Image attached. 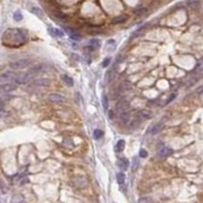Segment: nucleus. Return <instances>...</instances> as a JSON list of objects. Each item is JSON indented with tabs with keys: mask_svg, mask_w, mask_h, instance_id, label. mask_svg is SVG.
Masks as SVG:
<instances>
[{
	"mask_svg": "<svg viewBox=\"0 0 203 203\" xmlns=\"http://www.w3.org/2000/svg\"><path fill=\"white\" fill-rule=\"evenodd\" d=\"M119 119H120V121L123 123V124H128V123L130 122V114L129 112H124V113H121L119 114Z\"/></svg>",
	"mask_w": 203,
	"mask_h": 203,
	"instance_id": "14",
	"label": "nucleus"
},
{
	"mask_svg": "<svg viewBox=\"0 0 203 203\" xmlns=\"http://www.w3.org/2000/svg\"><path fill=\"white\" fill-rule=\"evenodd\" d=\"M66 31L68 32V35H69V37L72 40H74V41H79V40H80V36H79L76 32H74L73 30H71V28H66Z\"/></svg>",
	"mask_w": 203,
	"mask_h": 203,
	"instance_id": "17",
	"label": "nucleus"
},
{
	"mask_svg": "<svg viewBox=\"0 0 203 203\" xmlns=\"http://www.w3.org/2000/svg\"><path fill=\"white\" fill-rule=\"evenodd\" d=\"M175 98H176V94H172V96H171V97H170V99H169V100H168V102H167V103H168V104H169V103H170V102H171V101H173V100H174V99H175Z\"/></svg>",
	"mask_w": 203,
	"mask_h": 203,
	"instance_id": "36",
	"label": "nucleus"
},
{
	"mask_svg": "<svg viewBox=\"0 0 203 203\" xmlns=\"http://www.w3.org/2000/svg\"><path fill=\"white\" fill-rule=\"evenodd\" d=\"M128 109H129V102L126 99H121L116 106V111L118 115L121 113H124V112H127Z\"/></svg>",
	"mask_w": 203,
	"mask_h": 203,
	"instance_id": "4",
	"label": "nucleus"
},
{
	"mask_svg": "<svg viewBox=\"0 0 203 203\" xmlns=\"http://www.w3.org/2000/svg\"><path fill=\"white\" fill-rule=\"evenodd\" d=\"M140 122H141V120L138 117H136L134 120H132V121H130V124H129V128H131V129H134V128H136V127H138V125L140 124Z\"/></svg>",
	"mask_w": 203,
	"mask_h": 203,
	"instance_id": "22",
	"label": "nucleus"
},
{
	"mask_svg": "<svg viewBox=\"0 0 203 203\" xmlns=\"http://www.w3.org/2000/svg\"><path fill=\"white\" fill-rule=\"evenodd\" d=\"M32 12L33 13H35V14L37 15V16H39V17H42L43 16V11H42L41 9H40V8H38V7H34L32 9Z\"/></svg>",
	"mask_w": 203,
	"mask_h": 203,
	"instance_id": "31",
	"label": "nucleus"
},
{
	"mask_svg": "<svg viewBox=\"0 0 203 203\" xmlns=\"http://www.w3.org/2000/svg\"><path fill=\"white\" fill-rule=\"evenodd\" d=\"M117 72L114 69H111L107 72V75H106V79H107V82H112L115 78H116Z\"/></svg>",
	"mask_w": 203,
	"mask_h": 203,
	"instance_id": "16",
	"label": "nucleus"
},
{
	"mask_svg": "<svg viewBox=\"0 0 203 203\" xmlns=\"http://www.w3.org/2000/svg\"><path fill=\"white\" fill-rule=\"evenodd\" d=\"M31 63L30 59H19L16 61H12L9 63V67L13 70H21L26 68Z\"/></svg>",
	"mask_w": 203,
	"mask_h": 203,
	"instance_id": "2",
	"label": "nucleus"
},
{
	"mask_svg": "<svg viewBox=\"0 0 203 203\" xmlns=\"http://www.w3.org/2000/svg\"><path fill=\"white\" fill-rule=\"evenodd\" d=\"M3 109H4V104H3V102H2L1 98H0V111H2Z\"/></svg>",
	"mask_w": 203,
	"mask_h": 203,
	"instance_id": "37",
	"label": "nucleus"
},
{
	"mask_svg": "<svg viewBox=\"0 0 203 203\" xmlns=\"http://www.w3.org/2000/svg\"><path fill=\"white\" fill-rule=\"evenodd\" d=\"M16 89V85L11 82H4L0 84V92L2 94H9Z\"/></svg>",
	"mask_w": 203,
	"mask_h": 203,
	"instance_id": "6",
	"label": "nucleus"
},
{
	"mask_svg": "<svg viewBox=\"0 0 203 203\" xmlns=\"http://www.w3.org/2000/svg\"><path fill=\"white\" fill-rule=\"evenodd\" d=\"M94 138H96V139H100V138H102L104 136L103 130L96 129V130H94Z\"/></svg>",
	"mask_w": 203,
	"mask_h": 203,
	"instance_id": "26",
	"label": "nucleus"
},
{
	"mask_svg": "<svg viewBox=\"0 0 203 203\" xmlns=\"http://www.w3.org/2000/svg\"><path fill=\"white\" fill-rule=\"evenodd\" d=\"M146 8H144V7H141V8H137V9H135V14L136 15H138V16H141V15H143L144 13H146Z\"/></svg>",
	"mask_w": 203,
	"mask_h": 203,
	"instance_id": "29",
	"label": "nucleus"
},
{
	"mask_svg": "<svg viewBox=\"0 0 203 203\" xmlns=\"http://www.w3.org/2000/svg\"><path fill=\"white\" fill-rule=\"evenodd\" d=\"M44 70H45V65H43V64H38V65H35L34 67L31 68L28 71V73L33 77L34 75H36V74L41 73Z\"/></svg>",
	"mask_w": 203,
	"mask_h": 203,
	"instance_id": "8",
	"label": "nucleus"
},
{
	"mask_svg": "<svg viewBox=\"0 0 203 203\" xmlns=\"http://www.w3.org/2000/svg\"><path fill=\"white\" fill-rule=\"evenodd\" d=\"M17 73H14L12 71H7L4 72L0 75V82L4 83V82H11V81H14L15 78H16Z\"/></svg>",
	"mask_w": 203,
	"mask_h": 203,
	"instance_id": "3",
	"label": "nucleus"
},
{
	"mask_svg": "<svg viewBox=\"0 0 203 203\" xmlns=\"http://www.w3.org/2000/svg\"><path fill=\"white\" fill-rule=\"evenodd\" d=\"M138 168H139V160H138L137 156H134L132 158V167H131L132 173H135L138 170Z\"/></svg>",
	"mask_w": 203,
	"mask_h": 203,
	"instance_id": "19",
	"label": "nucleus"
},
{
	"mask_svg": "<svg viewBox=\"0 0 203 203\" xmlns=\"http://www.w3.org/2000/svg\"><path fill=\"white\" fill-rule=\"evenodd\" d=\"M187 3H188V5L190 6V7L195 8V7H197V6H198V4H199V1H198V0H189Z\"/></svg>",
	"mask_w": 203,
	"mask_h": 203,
	"instance_id": "32",
	"label": "nucleus"
},
{
	"mask_svg": "<svg viewBox=\"0 0 203 203\" xmlns=\"http://www.w3.org/2000/svg\"><path fill=\"white\" fill-rule=\"evenodd\" d=\"M124 147H125V141L124 140H119L117 142L116 146H115V151L116 152H122L124 150Z\"/></svg>",
	"mask_w": 203,
	"mask_h": 203,
	"instance_id": "21",
	"label": "nucleus"
},
{
	"mask_svg": "<svg viewBox=\"0 0 203 203\" xmlns=\"http://www.w3.org/2000/svg\"><path fill=\"white\" fill-rule=\"evenodd\" d=\"M127 19V17L126 16H123V15H120V16H118V17H116V18L114 19L113 21V23H124L125 21Z\"/></svg>",
	"mask_w": 203,
	"mask_h": 203,
	"instance_id": "27",
	"label": "nucleus"
},
{
	"mask_svg": "<svg viewBox=\"0 0 203 203\" xmlns=\"http://www.w3.org/2000/svg\"><path fill=\"white\" fill-rule=\"evenodd\" d=\"M118 167L120 168V170L122 171H126L129 167V160L126 158H121L118 160Z\"/></svg>",
	"mask_w": 203,
	"mask_h": 203,
	"instance_id": "13",
	"label": "nucleus"
},
{
	"mask_svg": "<svg viewBox=\"0 0 203 203\" xmlns=\"http://www.w3.org/2000/svg\"><path fill=\"white\" fill-rule=\"evenodd\" d=\"M158 156L160 158H167V156H170L172 153H173V149L169 148L167 146H163L162 148L158 149Z\"/></svg>",
	"mask_w": 203,
	"mask_h": 203,
	"instance_id": "11",
	"label": "nucleus"
},
{
	"mask_svg": "<svg viewBox=\"0 0 203 203\" xmlns=\"http://www.w3.org/2000/svg\"><path fill=\"white\" fill-rule=\"evenodd\" d=\"M54 15L57 17V18L61 19V21H64V19H66V15L64 14L63 12H61V11H54Z\"/></svg>",
	"mask_w": 203,
	"mask_h": 203,
	"instance_id": "30",
	"label": "nucleus"
},
{
	"mask_svg": "<svg viewBox=\"0 0 203 203\" xmlns=\"http://www.w3.org/2000/svg\"><path fill=\"white\" fill-rule=\"evenodd\" d=\"M13 19L15 21H21L23 19V14H21V11H15L13 13Z\"/></svg>",
	"mask_w": 203,
	"mask_h": 203,
	"instance_id": "28",
	"label": "nucleus"
},
{
	"mask_svg": "<svg viewBox=\"0 0 203 203\" xmlns=\"http://www.w3.org/2000/svg\"><path fill=\"white\" fill-rule=\"evenodd\" d=\"M110 62H111V58H106L105 60L103 61V67H107L108 65L110 64Z\"/></svg>",
	"mask_w": 203,
	"mask_h": 203,
	"instance_id": "34",
	"label": "nucleus"
},
{
	"mask_svg": "<svg viewBox=\"0 0 203 203\" xmlns=\"http://www.w3.org/2000/svg\"><path fill=\"white\" fill-rule=\"evenodd\" d=\"M151 116H152V115H151L150 111H147V110H141V111L138 112V114H137V116H136V117H138L140 120H142V119L150 118Z\"/></svg>",
	"mask_w": 203,
	"mask_h": 203,
	"instance_id": "15",
	"label": "nucleus"
},
{
	"mask_svg": "<svg viewBox=\"0 0 203 203\" xmlns=\"http://www.w3.org/2000/svg\"><path fill=\"white\" fill-rule=\"evenodd\" d=\"M102 104H103L104 110L107 111L108 108H109V100H108V98L106 96H103V98H102Z\"/></svg>",
	"mask_w": 203,
	"mask_h": 203,
	"instance_id": "25",
	"label": "nucleus"
},
{
	"mask_svg": "<svg viewBox=\"0 0 203 203\" xmlns=\"http://www.w3.org/2000/svg\"><path fill=\"white\" fill-rule=\"evenodd\" d=\"M26 41V34L19 28H8L2 36V43L7 47H18Z\"/></svg>",
	"mask_w": 203,
	"mask_h": 203,
	"instance_id": "1",
	"label": "nucleus"
},
{
	"mask_svg": "<svg viewBox=\"0 0 203 203\" xmlns=\"http://www.w3.org/2000/svg\"><path fill=\"white\" fill-rule=\"evenodd\" d=\"M48 100L51 103H65L66 98L59 94H51L48 96Z\"/></svg>",
	"mask_w": 203,
	"mask_h": 203,
	"instance_id": "7",
	"label": "nucleus"
},
{
	"mask_svg": "<svg viewBox=\"0 0 203 203\" xmlns=\"http://www.w3.org/2000/svg\"><path fill=\"white\" fill-rule=\"evenodd\" d=\"M73 183H74V186L78 187V188H82L83 186L87 184V180L82 176H77V177L73 178Z\"/></svg>",
	"mask_w": 203,
	"mask_h": 203,
	"instance_id": "9",
	"label": "nucleus"
},
{
	"mask_svg": "<svg viewBox=\"0 0 203 203\" xmlns=\"http://www.w3.org/2000/svg\"><path fill=\"white\" fill-rule=\"evenodd\" d=\"M163 128H164V124H163V123H158V124L151 125V126L148 128V132L150 134H156L160 131H162Z\"/></svg>",
	"mask_w": 203,
	"mask_h": 203,
	"instance_id": "12",
	"label": "nucleus"
},
{
	"mask_svg": "<svg viewBox=\"0 0 203 203\" xmlns=\"http://www.w3.org/2000/svg\"><path fill=\"white\" fill-rule=\"evenodd\" d=\"M62 79H63L64 83H65L66 85H68V87H72V85H73V79H72L70 76L63 75L62 76Z\"/></svg>",
	"mask_w": 203,
	"mask_h": 203,
	"instance_id": "23",
	"label": "nucleus"
},
{
	"mask_svg": "<svg viewBox=\"0 0 203 203\" xmlns=\"http://www.w3.org/2000/svg\"><path fill=\"white\" fill-rule=\"evenodd\" d=\"M33 77L28 73V72H23V73H17L16 78H15V82L18 84H25L28 81H30Z\"/></svg>",
	"mask_w": 203,
	"mask_h": 203,
	"instance_id": "5",
	"label": "nucleus"
},
{
	"mask_svg": "<svg viewBox=\"0 0 203 203\" xmlns=\"http://www.w3.org/2000/svg\"><path fill=\"white\" fill-rule=\"evenodd\" d=\"M131 87H132L131 83H130L128 80H125V81H123V82L121 83L120 87H119V89H120L121 92H126V90L131 89Z\"/></svg>",
	"mask_w": 203,
	"mask_h": 203,
	"instance_id": "18",
	"label": "nucleus"
},
{
	"mask_svg": "<svg viewBox=\"0 0 203 203\" xmlns=\"http://www.w3.org/2000/svg\"><path fill=\"white\" fill-rule=\"evenodd\" d=\"M117 182H118L120 185L124 184V183H125V175H124V173H122V172H119V173H117Z\"/></svg>",
	"mask_w": 203,
	"mask_h": 203,
	"instance_id": "24",
	"label": "nucleus"
},
{
	"mask_svg": "<svg viewBox=\"0 0 203 203\" xmlns=\"http://www.w3.org/2000/svg\"><path fill=\"white\" fill-rule=\"evenodd\" d=\"M151 199H149V198H143V199H139L138 201L139 202H143V201H150Z\"/></svg>",
	"mask_w": 203,
	"mask_h": 203,
	"instance_id": "38",
	"label": "nucleus"
},
{
	"mask_svg": "<svg viewBox=\"0 0 203 203\" xmlns=\"http://www.w3.org/2000/svg\"><path fill=\"white\" fill-rule=\"evenodd\" d=\"M89 46L92 48V49L96 50V49H98V48L101 47V42L97 39H92L89 42Z\"/></svg>",
	"mask_w": 203,
	"mask_h": 203,
	"instance_id": "20",
	"label": "nucleus"
},
{
	"mask_svg": "<svg viewBox=\"0 0 203 203\" xmlns=\"http://www.w3.org/2000/svg\"><path fill=\"white\" fill-rule=\"evenodd\" d=\"M50 83L51 81L48 78H39V79H36L33 82V84L38 87H48L50 85Z\"/></svg>",
	"mask_w": 203,
	"mask_h": 203,
	"instance_id": "10",
	"label": "nucleus"
},
{
	"mask_svg": "<svg viewBox=\"0 0 203 203\" xmlns=\"http://www.w3.org/2000/svg\"><path fill=\"white\" fill-rule=\"evenodd\" d=\"M146 155H147V151L144 148H141L139 150V156L140 158H146Z\"/></svg>",
	"mask_w": 203,
	"mask_h": 203,
	"instance_id": "33",
	"label": "nucleus"
},
{
	"mask_svg": "<svg viewBox=\"0 0 203 203\" xmlns=\"http://www.w3.org/2000/svg\"><path fill=\"white\" fill-rule=\"evenodd\" d=\"M53 31H54V32L56 33V36H59V37H63V36H64V34H63L62 31L58 30V28H54Z\"/></svg>",
	"mask_w": 203,
	"mask_h": 203,
	"instance_id": "35",
	"label": "nucleus"
}]
</instances>
